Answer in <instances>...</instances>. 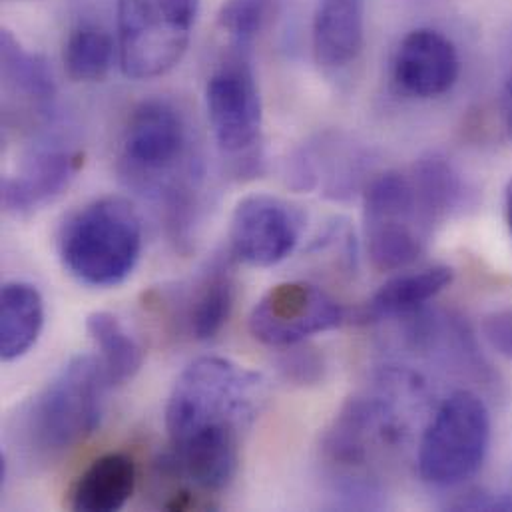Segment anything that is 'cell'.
<instances>
[{
	"label": "cell",
	"instance_id": "cell-1",
	"mask_svg": "<svg viewBox=\"0 0 512 512\" xmlns=\"http://www.w3.org/2000/svg\"><path fill=\"white\" fill-rule=\"evenodd\" d=\"M267 401L265 379L230 359L200 357L176 379L166 405L172 451L166 459L180 481L204 493L232 485L244 435Z\"/></svg>",
	"mask_w": 512,
	"mask_h": 512
},
{
	"label": "cell",
	"instance_id": "cell-2",
	"mask_svg": "<svg viewBox=\"0 0 512 512\" xmlns=\"http://www.w3.org/2000/svg\"><path fill=\"white\" fill-rule=\"evenodd\" d=\"M409 369H385L371 389L349 397L321 437V463L345 507L381 505L383 465L405 445L407 407L423 397Z\"/></svg>",
	"mask_w": 512,
	"mask_h": 512
},
{
	"label": "cell",
	"instance_id": "cell-3",
	"mask_svg": "<svg viewBox=\"0 0 512 512\" xmlns=\"http://www.w3.org/2000/svg\"><path fill=\"white\" fill-rule=\"evenodd\" d=\"M120 170L134 190L164 206L174 240L186 244L202 174L190 124L172 102L152 98L134 108L122 136Z\"/></svg>",
	"mask_w": 512,
	"mask_h": 512
},
{
	"label": "cell",
	"instance_id": "cell-4",
	"mask_svg": "<svg viewBox=\"0 0 512 512\" xmlns=\"http://www.w3.org/2000/svg\"><path fill=\"white\" fill-rule=\"evenodd\" d=\"M142 246V218L122 196H104L82 206L66 218L58 234L64 269L90 287L124 283L140 261Z\"/></svg>",
	"mask_w": 512,
	"mask_h": 512
},
{
	"label": "cell",
	"instance_id": "cell-5",
	"mask_svg": "<svg viewBox=\"0 0 512 512\" xmlns=\"http://www.w3.org/2000/svg\"><path fill=\"white\" fill-rule=\"evenodd\" d=\"M108 387L96 355L72 357L26 405L22 431L28 447L58 457L90 439L102 423Z\"/></svg>",
	"mask_w": 512,
	"mask_h": 512
},
{
	"label": "cell",
	"instance_id": "cell-6",
	"mask_svg": "<svg viewBox=\"0 0 512 512\" xmlns=\"http://www.w3.org/2000/svg\"><path fill=\"white\" fill-rule=\"evenodd\" d=\"M491 413L471 389L453 391L435 411L417 451L419 477L439 489L473 479L489 453Z\"/></svg>",
	"mask_w": 512,
	"mask_h": 512
},
{
	"label": "cell",
	"instance_id": "cell-7",
	"mask_svg": "<svg viewBox=\"0 0 512 512\" xmlns=\"http://www.w3.org/2000/svg\"><path fill=\"white\" fill-rule=\"evenodd\" d=\"M202 0H118V56L128 78L170 72L186 54Z\"/></svg>",
	"mask_w": 512,
	"mask_h": 512
},
{
	"label": "cell",
	"instance_id": "cell-8",
	"mask_svg": "<svg viewBox=\"0 0 512 512\" xmlns=\"http://www.w3.org/2000/svg\"><path fill=\"white\" fill-rule=\"evenodd\" d=\"M367 254L379 271H401L425 254L433 234L417 206L407 172H385L365 188Z\"/></svg>",
	"mask_w": 512,
	"mask_h": 512
},
{
	"label": "cell",
	"instance_id": "cell-9",
	"mask_svg": "<svg viewBox=\"0 0 512 512\" xmlns=\"http://www.w3.org/2000/svg\"><path fill=\"white\" fill-rule=\"evenodd\" d=\"M347 311L323 287L309 281H283L261 295L250 313V333L261 345L285 349L317 333L337 329Z\"/></svg>",
	"mask_w": 512,
	"mask_h": 512
},
{
	"label": "cell",
	"instance_id": "cell-10",
	"mask_svg": "<svg viewBox=\"0 0 512 512\" xmlns=\"http://www.w3.org/2000/svg\"><path fill=\"white\" fill-rule=\"evenodd\" d=\"M305 214L299 206L269 194L238 202L230 220V254L252 267H273L291 256L301 240Z\"/></svg>",
	"mask_w": 512,
	"mask_h": 512
},
{
	"label": "cell",
	"instance_id": "cell-11",
	"mask_svg": "<svg viewBox=\"0 0 512 512\" xmlns=\"http://www.w3.org/2000/svg\"><path fill=\"white\" fill-rule=\"evenodd\" d=\"M210 126L228 156H250L261 144L263 110L256 76L246 60L220 66L206 86Z\"/></svg>",
	"mask_w": 512,
	"mask_h": 512
},
{
	"label": "cell",
	"instance_id": "cell-12",
	"mask_svg": "<svg viewBox=\"0 0 512 512\" xmlns=\"http://www.w3.org/2000/svg\"><path fill=\"white\" fill-rule=\"evenodd\" d=\"M461 60L455 44L441 32L419 28L409 32L395 54V84L413 98H439L459 80Z\"/></svg>",
	"mask_w": 512,
	"mask_h": 512
},
{
	"label": "cell",
	"instance_id": "cell-13",
	"mask_svg": "<svg viewBox=\"0 0 512 512\" xmlns=\"http://www.w3.org/2000/svg\"><path fill=\"white\" fill-rule=\"evenodd\" d=\"M82 154L60 146H42L26 154L16 174L2 180V206L6 212L22 216L30 214L70 184L82 166Z\"/></svg>",
	"mask_w": 512,
	"mask_h": 512
},
{
	"label": "cell",
	"instance_id": "cell-14",
	"mask_svg": "<svg viewBox=\"0 0 512 512\" xmlns=\"http://www.w3.org/2000/svg\"><path fill=\"white\" fill-rule=\"evenodd\" d=\"M405 335L409 345L437 361L453 365L461 371H471L489 381V365L481 355L477 339L469 323L447 311H429L427 307L405 317Z\"/></svg>",
	"mask_w": 512,
	"mask_h": 512
},
{
	"label": "cell",
	"instance_id": "cell-15",
	"mask_svg": "<svg viewBox=\"0 0 512 512\" xmlns=\"http://www.w3.org/2000/svg\"><path fill=\"white\" fill-rule=\"evenodd\" d=\"M455 279L447 265H433L419 271H405L387 279L355 313L359 323H379L385 319H405L427 307Z\"/></svg>",
	"mask_w": 512,
	"mask_h": 512
},
{
	"label": "cell",
	"instance_id": "cell-16",
	"mask_svg": "<svg viewBox=\"0 0 512 512\" xmlns=\"http://www.w3.org/2000/svg\"><path fill=\"white\" fill-rule=\"evenodd\" d=\"M234 257H214L200 273L184 307V327L196 341L214 339L230 321L236 305Z\"/></svg>",
	"mask_w": 512,
	"mask_h": 512
},
{
	"label": "cell",
	"instance_id": "cell-17",
	"mask_svg": "<svg viewBox=\"0 0 512 512\" xmlns=\"http://www.w3.org/2000/svg\"><path fill=\"white\" fill-rule=\"evenodd\" d=\"M365 40V0H319L313 18V52L323 68L357 60Z\"/></svg>",
	"mask_w": 512,
	"mask_h": 512
},
{
	"label": "cell",
	"instance_id": "cell-18",
	"mask_svg": "<svg viewBox=\"0 0 512 512\" xmlns=\"http://www.w3.org/2000/svg\"><path fill=\"white\" fill-rule=\"evenodd\" d=\"M363 160L361 152L351 144L337 138H321L295 160L293 178L299 188L311 190L323 186L325 194L335 200L349 198L359 186Z\"/></svg>",
	"mask_w": 512,
	"mask_h": 512
},
{
	"label": "cell",
	"instance_id": "cell-19",
	"mask_svg": "<svg viewBox=\"0 0 512 512\" xmlns=\"http://www.w3.org/2000/svg\"><path fill=\"white\" fill-rule=\"evenodd\" d=\"M136 481L138 471L130 455H102L76 479L70 493V507L78 512L120 511L132 499Z\"/></svg>",
	"mask_w": 512,
	"mask_h": 512
},
{
	"label": "cell",
	"instance_id": "cell-20",
	"mask_svg": "<svg viewBox=\"0 0 512 512\" xmlns=\"http://www.w3.org/2000/svg\"><path fill=\"white\" fill-rule=\"evenodd\" d=\"M407 174L421 216L431 232L467 204V184L445 156L429 154L419 158Z\"/></svg>",
	"mask_w": 512,
	"mask_h": 512
},
{
	"label": "cell",
	"instance_id": "cell-21",
	"mask_svg": "<svg viewBox=\"0 0 512 512\" xmlns=\"http://www.w3.org/2000/svg\"><path fill=\"white\" fill-rule=\"evenodd\" d=\"M44 327V299L28 281H8L0 293V357L16 361L38 341Z\"/></svg>",
	"mask_w": 512,
	"mask_h": 512
},
{
	"label": "cell",
	"instance_id": "cell-22",
	"mask_svg": "<svg viewBox=\"0 0 512 512\" xmlns=\"http://www.w3.org/2000/svg\"><path fill=\"white\" fill-rule=\"evenodd\" d=\"M86 331L98 351V359L110 387L124 385L138 375L144 365V349L124 323L108 313L94 311L86 317Z\"/></svg>",
	"mask_w": 512,
	"mask_h": 512
},
{
	"label": "cell",
	"instance_id": "cell-23",
	"mask_svg": "<svg viewBox=\"0 0 512 512\" xmlns=\"http://www.w3.org/2000/svg\"><path fill=\"white\" fill-rule=\"evenodd\" d=\"M2 78L14 96L34 108L46 110L54 100V78L46 62L26 52L8 32L2 34Z\"/></svg>",
	"mask_w": 512,
	"mask_h": 512
},
{
	"label": "cell",
	"instance_id": "cell-24",
	"mask_svg": "<svg viewBox=\"0 0 512 512\" xmlns=\"http://www.w3.org/2000/svg\"><path fill=\"white\" fill-rule=\"evenodd\" d=\"M114 50V40L106 30L82 24L70 32L64 44V68L76 82L102 80L114 64Z\"/></svg>",
	"mask_w": 512,
	"mask_h": 512
},
{
	"label": "cell",
	"instance_id": "cell-25",
	"mask_svg": "<svg viewBox=\"0 0 512 512\" xmlns=\"http://www.w3.org/2000/svg\"><path fill=\"white\" fill-rule=\"evenodd\" d=\"M277 0H226L220 12V28L234 46L246 48L265 28Z\"/></svg>",
	"mask_w": 512,
	"mask_h": 512
},
{
	"label": "cell",
	"instance_id": "cell-26",
	"mask_svg": "<svg viewBox=\"0 0 512 512\" xmlns=\"http://www.w3.org/2000/svg\"><path fill=\"white\" fill-rule=\"evenodd\" d=\"M279 371L287 381L295 385H315L325 375V361L317 349L297 343L283 349Z\"/></svg>",
	"mask_w": 512,
	"mask_h": 512
},
{
	"label": "cell",
	"instance_id": "cell-27",
	"mask_svg": "<svg viewBox=\"0 0 512 512\" xmlns=\"http://www.w3.org/2000/svg\"><path fill=\"white\" fill-rule=\"evenodd\" d=\"M483 333L489 345L512 359V311H497L483 321Z\"/></svg>",
	"mask_w": 512,
	"mask_h": 512
},
{
	"label": "cell",
	"instance_id": "cell-28",
	"mask_svg": "<svg viewBox=\"0 0 512 512\" xmlns=\"http://www.w3.org/2000/svg\"><path fill=\"white\" fill-rule=\"evenodd\" d=\"M501 112H503L505 128H507V132H509V136L512 138V70L511 74L507 76V80H505V86H503V94H501Z\"/></svg>",
	"mask_w": 512,
	"mask_h": 512
},
{
	"label": "cell",
	"instance_id": "cell-29",
	"mask_svg": "<svg viewBox=\"0 0 512 512\" xmlns=\"http://www.w3.org/2000/svg\"><path fill=\"white\" fill-rule=\"evenodd\" d=\"M505 216H507V224L512 234V178L505 188Z\"/></svg>",
	"mask_w": 512,
	"mask_h": 512
}]
</instances>
